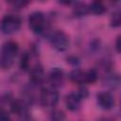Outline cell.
Returning a JSON list of instances; mask_svg holds the SVG:
<instances>
[{"instance_id": "ac0fdd59", "label": "cell", "mask_w": 121, "mask_h": 121, "mask_svg": "<svg viewBox=\"0 0 121 121\" xmlns=\"http://www.w3.org/2000/svg\"><path fill=\"white\" fill-rule=\"evenodd\" d=\"M0 121H10L9 112L2 106H0Z\"/></svg>"}, {"instance_id": "2e32d148", "label": "cell", "mask_w": 121, "mask_h": 121, "mask_svg": "<svg viewBox=\"0 0 121 121\" xmlns=\"http://www.w3.org/2000/svg\"><path fill=\"white\" fill-rule=\"evenodd\" d=\"M49 118L51 121H64L65 120V114L60 110H53L50 112Z\"/></svg>"}, {"instance_id": "8fae6325", "label": "cell", "mask_w": 121, "mask_h": 121, "mask_svg": "<svg viewBox=\"0 0 121 121\" xmlns=\"http://www.w3.org/2000/svg\"><path fill=\"white\" fill-rule=\"evenodd\" d=\"M88 9L95 15H101L106 11V7L101 1H94L88 6Z\"/></svg>"}, {"instance_id": "52a82bcc", "label": "cell", "mask_w": 121, "mask_h": 121, "mask_svg": "<svg viewBox=\"0 0 121 121\" xmlns=\"http://www.w3.org/2000/svg\"><path fill=\"white\" fill-rule=\"evenodd\" d=\"M48 81H49L50 85L52 86V88L60 87L64 81L63 70L59 67H54L48 75Z\"/></svg>"}, {"instance_id": "e0dca14e", "label": "cell", "mask_w": 121, "mask_h": 121, "mask_svg": "<svg viewBox=\"0 0 121 121\" xmlns=\"http://www.w3.org/2000/svg\"><path fill=\"white\" fill-rule=\"evenodd\" d=\"M121 23V18H120V12L119 11H115L112 14L111 16V20H110V24L111 26L112 27H118L120 26Z\"/></svg>"}, {"instance_id": "9c48e42d", "label": "cell", "mask_w": 121, "mask_h": 121, "mask_svg": "<svg viewBox=\"0 0 121 121\" xmlns=\"http://www.w3.org/2000/svg\"><path fill=\"white\" fill-rule=\"evenodd\" d=\"M30 80L33 84L39 85L42 84L44 80V71L43 66L40 63H36L31 69H30Z\"/></svg>"}, {"instance_id": "44dd1931", "label": "cell", "mask_w": 121, "mask_h": 121, "mask_svg": "<svg viewBox=\"0 0 121 121\" xmlns=\"http://www.w3.org/2000/svg\"><path fill=\"white\" fill-rule=\"evenodd\" d=\"M115 48H116V51L119 53V52H120V36H118L117 39H116V42H115Z\"/></svg>"}, {"instance_id": "6da1fadb", "label": "cell", "mask_w": 121, "mask_h": 121, "mask_svg": "<svg viewBox=\"0 0 121 121\" xmlns=\"http://www.w3.org/2000/svg\"><path fill=\"white\" fill-rule=\"evenodd\" d=\"M19 51L17 43L13 41L6 42L1 48L0 52V67L2 69H9L14 62V59Z\"/></svg>"}, {"instance_id": "d6986e66", "label": "cell", "mask_w": 121, "mask_h": 121, "mask_svg": "<svg viewBox=\"0 0 121 121\" xmlns=\"http://www.w3.org/2000/svg\"><path fill=\"white\" fill-rule=\"evenodd\" d=\"M9 3L17 9H23L28 4L27 1H12V2H9Z\"/></svg>"}, {"instance_id": "7a4b0ae2", "label": "cell", "mask_w": 121, "mask_h": 121, "mask_svg": "<svg viewBox=\"0 0 121 121\" xmlns=\"http://www.w3.org/2000/svg\"><path fill=\"white\" fill-rule=\"evenodd\" d=\"M22 26V20L18 15L15 14H6L0 23L1 31L4 34L10 35L16 33Z\"/></svg>"}, {"instance_id": "8992f818", "label": "cell", "mask_w": 121, "mask_h": 121, "mask_svg": "<svg viewBox=\"0 0 121 121\" xmlns=\"http://www.w3.org/2000/svg\"><path fill=\"white\" fill-rule=\"evenodd\" d=\"M96 102L103 110H110L114 106V97L109 92H100L96 95Z\"/></svg>"}, {"instance_id": "5bb4252c", "label": "cell", "mask_w": 121, "mask_h": 121, "mask_svg": "<svg viewBox=\"0 0 121 121\" xmlns=\"http://www.w3.org/2000/svg\"><path fill=\"white\" fill-rule=\"evenodd\" d=\"M97 79V73L95 69L84 71V83H95Z\"/></svg>"}, {"instance_id": "9a60e30c", "label": "cell", "mask_w": 121, "mask_h": 121, "mask_svg": "<svg viewBox=\"0 0 121 121\" xmlns=\"http://www.w3.org/2000/svg\"><path fill=\"white\" fill-rule=\"evenodd\" d=\"M29 54L27 52H24L20 59V68L23 71H27L29 69Z\"/></svg>"}, {"instance_id": "277c9868", "label": "cell", "mask_w": 121, "mask_h": 121, "mask_svg": "<svg viewBox=\"0 0 121 121\" xmlns=\"http://www.w3.org/2000/svg\"><path fill=\"white\" fill-rule=\"evenodd\" d=\"M52 46L58 51H66L70 45V40L65 32L62 30H56L50 37Z\"/></svg>"}, {"instance_id": "7c38bea8", "label": "cell", "mask_w": 121, "mask_h": 121, "mask_svg": "<svg viewBox=\"0 0 121 121\" xmlns=\"http://www.w3.org/2000/svg\"><path fill=\"white\" fill-rule=\"evenodd\" d=\"M69 78L71 81L78 83V84H83L84 83V71L80 69H74L69 74Z\"/></svg>"}, {"instance_id": "3957f363", "label": "cell", "mask_w": 121, "mask_h": 121, "mask_svg": "<svg viewBox=\"0 0 121 121\" xmlns=\"http://www.w3.org/2000/svg\"><path fill=\"white\" fill-rule=\"evenodd\" d=\"M28 26L35 34H41L45 28V18L43 12L33 11L28 16Z\"/></svg>"}, {"instance_id": "ffe728a7", "label": "cell", "mask_w": 121, "mask_h": 121, "mask_svg": "<svg viewBox=\"0 0 121 121\" xmlns=\"http://www.w3.org/2000/svg\"><path fill=\"white\" fill-rule=\"evenodd\" d=\"M77 93L79 95V96H80L81 98H86V97L88 96V95H89L87 88H86V87H84V86H81V87H79V89H78V92H77Z\"/></svg>"}, {"instance_id": "4fadbf2b", "label": "cell", "mask_w": 121, "mask_h": 121, "mask_svg": "<svg viewBox=\"0 0 121 121\" xmlns=\"http://www.w3.org/2000/svg\"><path fill=\"white\" fill-rule=\"evenodd\" d=\"M89 12V9H88V6L84 3H76L74 8H73V13L75 16L77 17H81V16H84L85 14H87Z\"/></svg>"}, {"instance_id": "7402d4cb", "label": "cell", "mask_w": 121, "mask_h": 121, "mask_svg": "<svg viewBox=\"0 0 121 121\" xmlns=\"http://www.w3.org/2000/svg\"><path fill=\"white\" fill-rule=\"evenodd\" d=\"M97 121H112V119H111V118H108V117H102V118L98 119Z\"/></svg>"}, {"instance_id": "ba28073f", "label": "cell", "mask_w": 121, "mask_h": 121, "mask_svg": "<svg viewBox=\"0 0 121 121\" xmlns=\"http://www.w3.org/2000/svg\"><path fill=\"white\" fill-rule=\"evenodd\" d=\"M82 98L76 92H72L65 96V105L69 111L76 112L80 108Z\"/></svg>"}, {"instance_id": "5b68a950", "label": "cell", "mask_w": 121, "mask_h": 121, "mask_svg": "<svg viewBox=\"0 0 121 121\" xmlns=\"http://www.w3.org/2000/svg\"><path fill=\"white\" fill-rule=\"evenodd\" d=\"M59 101V94L55 88H43L40 93V103L43 107H55Z\"/></svg>"}, {"instance_id": "30bf717a", "label": "cell", "mask_w": 121, "mask_h": 121, "mask_svg": "<svg viewBox=\"0 0 121 121\" xmlns=\"http://www.w3.org/2000/svg\"><path fill=\"white\" fill-rule=\"evenodd\" d=\"M10 110L14 114H17L19 116H25L27 112L26 106L24 101L19 99H13L10 102Z\"/></svg>"}]
</instances>
